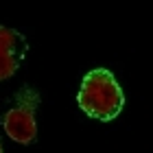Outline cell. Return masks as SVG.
I'll return each instance as SVG.
<instances>
[{
    "label": "cell",
    "mask_w": 153,
    "mask_h": 153,
    "mask_svg": "<svg viewBox=\"0 0 153 153\" xmlns=\"http://www.w3.org/2000/svg\"><path fill=\"white\" fill-rule=\"evenodd\" d=\"M0 153H2V144H0Z\"/></svg>",
    "instance_id": "cell-4"
},
{
    "label": "cell",
    "mask_w": 153,
    "mask_h": 153,
    "mask_svg": "<svg viewBox=\"0 0 153 153\" xmlns=\"http://www.w3.org/2000/svg\"><path fill=\"white\" fill-rule=\"evenodd\" d=\"M29 53V42L16 29L0 26V81L11 79Z\"/></svg>",
    "instance_id": "cell-3"
},
{
    "label": "cell",
    "mask_w": 153,
    "mask_h": 153,
    "mask_svg": "<svg viewBox=\"0 0 153 153\" xmlns=\"http://www.w3.org/2000/svg\"><path fill=\"white\" fill-rule=\"evenodd\" d=\"M39 107V92L33 85H24L18 90L11 107L2 114L4 134L18 144H31L37 138L35 112Z\"/></svg>",
    "instance_id": "cell-2"
},
{
    "label": "cell",
    "mask_w": 153,
    "mask_h": 153,
    "mask_svg": "<svg viewBox=\"0 0 153 153\" xmlns=\"http://www.w3.org/2000/svg\"><path fill=\"white\" fill-rule=\"evenodd\" d=\"M76 103H79L81 112H85L90 118L109 123L123 112L125 94L112 70L94 68L83 76L79 94H76Z\"/></svg>",
    "instance_id": "cell-1"
}]
</instances>
